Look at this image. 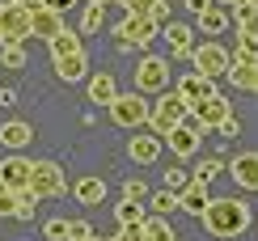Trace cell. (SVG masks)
<instances>
[{
    "label": "cell",
    "instance_id": "obj_26",
    "mask_svg": "<svg viewBox=\"0 0 258 241\" xmlns=\"http://www.w3.org/2000/svg\"><path fill=\"white\" fill-rule=\"evenodd\" d=\"M81 38H85V34H77V30L63 26L59 34L51 38V55H77V51H85V47H81Z\"/></svg>",
    "mask_w": 258,
    "mask_h": 241
},
{
    "label": "cell",
    "instance_id": "obj_21",
    "mask_svg": "<svg viewBox=\"0 0 258 241\" xmlns=\"http://www.w3.org/2000/svg\"><path fill=\"white\" fill-rule=\"evenodd\" d=\"M195 21H199V30H203L208 38H220L224 30H229V13H224V5H208Z\"/></svg>",
    "mask_w": 258,
    "mask_h": 241
},
{
    "label": "cell",
    "instance_id": "obj_12",
    "mask_svg": "<svg viewBox=\"0 0 258 241\" xmlns=\"http://www.w3.org/2000/svg\"><path fill=\"white\" fill-rule=\"evenodd\" d=\"M30 173H34V161H30V157H21V152H9V157L0 161V182H9L13 191L30 186Z\"/></svg>",
    "mask_w": 258,
    "mask_h": 241
},
{
    "label": "cell",
    "instance_id": "obj_5",
    "mask_svg": "<svg viewBox=\"0 0 258 241\" xmlns=\"http://www.w3.org/2000/svg\"><path fill=\"white\" fill-rule=\"evenodd\" d=\"M190 64H195V72H203V76H229V68H233V51L224 47V42H216V38H208V42H199L195 51H190Z\"/></svg>",
    "mask_w": 258,
    "mask_h": 241
},
{
    "label": "cell",
    "instance_id": "obj_11",
    "mask_svg": "<svg viewBox=\"0 0 258 241\" xmlns=\"http://www.w3.org/2000/svg\"><path fill=\"white\" fill-rule=\"evenodd\" d=\"M161 148H165V136H161V131H153V127H140L132 140H127V157L136 161V165H153V161L161 157Z\"/></svg>",
    "mask_w": 258,
    "mask_h": 241
},
{
    "label": "cell",
    "instance_id": "obj_45",
    "mask_svg": "<svg viewBox=\"0 0 258 241\" xmlns=\"http://www.w3.org/2000/svg\"><path fill=\"white\" fill-rule=\"evenodd\" d=\"M93 5H114V0H93Z\"/></svg>",
    "mask_w": 258,
    "mask_h": 241
},
{
    "label": "cell",
    "instance_id": "obj_25",
    "mask_svg": "<svg viewBox=\"0 0 258 241\" xmlns=\"http://www.w3.org/2000/svg\"><path fill=\"white\" fill-rule=\"evenodd\" d=\"M233 17H237V34H250V38H258V5L241 0V5L233 9Z\"/></svg>",
    "mask_w": 258,
    "mask_h": 241
},
{
    "label": "cell",
    "instance_id": "obj_14",
    "mask_svg": "<svg viewBox=\"0 0 258 241\" xmlns=\"http://www.w3.org/2000/svg\"><path fill=\"white\" fill-rule=\"evenodd\" d=\"M178 93L186 97L190 106H195V102H203V97H212V93H220V89H216V76L186 72V76H178Z\"/></svg>",
    "mask_w": 258,
    "mask_h": 241
},
{
    "label": "cell",
    "instance_id": "obj_1",
    "mask_svg": "<svg viewBox=\"0 0 258 241\" xmlns=\"http://www.w3.org/2000/svg\"><path fill=\"white\" fill-rule=\"evenodd\" d=\"M250 220H254V207L245 203V199H212L208 212L199 216L203 233H208V237H220V241L241 237L245 228H250Z\"/></svg>",
    "mask_w": 258,
    "mask_h": 241
},
{
    "label": "cell",
    "instance_id": "obj_43",
    "mask_svg": "<svg viewBox=\"0 0 258 241\" xmlns=\"http://www.w3.org/2000/svg\"><path fill=\"white\" fill-rule=\"evenodd\" d=\"M220 131H224V136H237L241 123H237V118H229V123H220Z\"/></svg>",
    "mask_w": 258,
    "mask_h": 241
},
{
    "label": "cell",
    "instance_id": "obj_49",
    "mask_svg": "<svg viewBox=\"0 0 258 241\" xmlns=\"http://www.w3.org/2000/svg\"><path fill=\"white\" fill-rule=\"evenodd\" d=\"M250 5H258V0H250Z\"/></svg>",
    "mask_w": 258,
    "mask_h": 241
},
{
    "label": "cell",
    "instance_id": "obj_20",
    "mask_svg": "<svg viewBox=\"0 0 258 241\" xmlns=\"http://www.w3.org/2000/svg\"><path fill=\"white\" fill-rule=\"evenodd\" d=\"M161 38L169 42L174 55H190V51L199 47V42H190V26L186 21H165V26H161Z\"/></svg>",
    "mask_w": 258,
    "mask_h": 241
},
{
    "label": "cell",
    "instance_id": "obj_4",
    "mask_svg": "<svg viewBox=\"0 0 258 241\" xmlns=\"http://www.w3.org/2000/svg\"><path fill=\"white\" fill-rule=\"evenodd\" d=\"M161 34V21L153 13H127L119 26H114V38H119V47H148Z\"/></svg>",
    "mask_w": 258,
    "mask_h": 241
},
{
    "label": "cell",
    "instance_id": "obj_16",
    "mask_svg": "<svg viewBox=\"0 0 258 241\" xmlns=\"http://www.w3.org/2000/svg\"><path fill=\"white\" fill-rule=\"evenodd\" d=\"M114 97H119V85H114L110 72H89V102L102 106V110H110Z\"/></svg>",
    "mask_w": 258,
    "mask_h": 241
},
{
    "label": "cell",
    "instance_id": "obj_3",
    "mask_svg": "<svg viewBox=\"0 0 258 241\" xmlns=\"http://www.w3.org/2000/svg\"><path fill=\"white\" fill-rule=\"evenodd\" d=\"M148 118H153V106L144 102V93H140V89L114 97V106H110V123H114V127L140 131V127H148Z\"/></svg>",
    "mask_w": 258,
    "mask_h": 241
},
{
    "label": "cell",
    "instance_id": "obj_18",
    "mask_svg": "<svg viewBox=\"0 0 258 241\" xmlns=\"http://www.w3.org/2000/svg\"><path fill=\"white\" fill-rule=\"evenodd\" d=\"M59 30H63V13H59V9H51V5H34V38L51 42Z\"/></svg>",
    "mask_w": 258,
    "mask_h": 241
},
{
    "label": "cell",
    "instance_id": "obj_35",
    "mask_svg": "<svg viewBox=\"0 0 258 241\" xmlns=\"http://www.w3.org/2000/svg\"><path fill=\"white\" fill-rule=\"evenodd\" d=\"M0 216H17V191L9 182H0Z\"/></svg>",
    "mask_w": 258,
    "mask_h": 241
},
{
    "label": "cell",
    "instance_id": "obj_6",
    "mask_svg": "<svg viewBox=\"0 0 258 241\" xmlns=\"http://www.w3.org/2000/svg\"><path fill=\"white\" fill-rule=\"evenodd\" d=\"M136 89L140 93H165L169 89V59L144 51L140 64H136Z\"/></svg>",
    "mask_w": 258,
    "mask_h": 241
},
{
    "label": "cell",
    "instance_id": "obj_33",
    "mask_svg": "<svg viewBox=\"0 0 258 241\" xmlns=\"http://www.w3.org/2000/svg\"><path fill=\"white\" fill-rule=\"evenodd\" d=\"M42 237H47V241H72V220H59V216L47 220V224H42Z\"/></svg>",
    "mask_w": 258,
    "mask_h": 241
},
{
    "label": "cell",
    "instance_id": "obj_9",
    "mask_svg": "<svg viewBox=\"0 0 258 241\" xmlns=\"http://www.w3.org/2000/svg\"><path fill=\"white\" fill-rule=\"evenodd\" d=\"M190 114H195V123L203 131H220V123H229V118H233V106H229V97L212 93V97H203V102L190 106Z\"/></svg>",
    "mask_w": 258,
    "mask_h": 241
},
{
    "label": "cell",
    "instance_id": "obj_37",
    "mask_svg": "<svg viewBox=\"0 0 258 241\" xmlns=\"http://www.w3.org/2000/svg\"><path fill=\"white\" fill-rule=\"evenodd\" d=\"M190 178H195V173H186V169H178V165H174V169H165V186H174V191H182Z\"/></svg>",
    "mask_w": 258,
    "mask_h": 241
},
{
    "label": "cell",
    "instance_id": "obj_29",
    "mask_svg": "<svg viewBox=\"0 0 258 241\" xmlns=\"http://www.w3.org/2000/svg\"><path fill=\"white\" fill-rule=\"evenodd\" d=\"M148 203H153V212H161V216H165V212H174V207H182V195L174 191V186H165V191H157Z\"/></svg>",
    "mask_w": 258,
    "mask_h": 241
},
{
    "label": "cell",
    "instance_id": "obj_15",
    "mask_svg": "<svg viewBox=\"0 0 258 241\" xmlns=\"http://www.w3.org/2000/svg\"><path fill=\"white\" fill-rule=\"evenodd\" d=\"M178 195H182V207H178V212H190L195 220L208 212V203H212V191H208V182H203V178H190Z\"/></svg>",
    "mask_w": 258,
    "mask_h": 241
},
{
    "label": "cell",
    "instance_id": "obj_42",
    "mask_svg": "<svg viewBox=\"0 0 258 241\" xmlns=\"http://www.w3.org/2000/svg\"><path fill=\"white\" fill-rule=\"evenodd\" d=\"M208 5H216V0H186V9H190V13H195V17H199V13H203V9H208Z\"/></svg>",
    "mask_w": 258,
    "mask_h": 241
},
{
    "label": "cell",
    "instance_id": "obj_44",
    "mask_svg": "<svg viewBox=\"0 0 258 241\" xmlns=\"http://www.w3.org/2000/svg\"><path fill=\"white\" fill-rule=\"evenodd\" d=\"M216 5H224V9H237V5H241V0H216Z\"/></svg>",
    "mask_w": 258,
    "mask_h": 241
},
{
    "label": "cell",
    "instance_id": "obj_39",
    "mask_svg": "<svg viewBox=\"0 0 258 241\" xmlns=\"http://www.w3.org/2000/svg\"><path fill=\"white\" fill-rule=\"evenodd\" d=\"M220 169H224L220 161H199V169H195V178H203V182H212V178H216Z\"/></svg>",
    "mask_w": 258,
    "mask_h": 241
},
{
    "label": "cell",
    "instance_id": "obj_27",
    "mask_svg": "<svg viewBox=\"0 0 258 241\" xmlns=\"http://www.w3.org/2000/svg\"><path fill=\"white\" fill-rule=\"evenodd\" d=\"M81 34L89 38V34H98L102 30V17H106V5H93V0H81Z\"/></svg>",
    "mask_w": 258,
    "mask_h": 241
},
{
    "label": "cell",
    "instance_id": "obj_41",
    "mask_svg": "<svg viewBox=\"0 0 258 241\" xmlns=\"http://www.w3.org/2000/svg\"><path fill=\"white\" fill-rule=\"evenodd\" d=\"M153 17L161 21V26H165V21H169V0H161V5H153Z\"/></svg>",
    "mask_w": 258,
    "mask_h": 241
},
{
    "label": "cell",
    "instance_id": "obj_46",
    "mask_svg": "<svg viewBox=\"0 0 258 241\" xmlns=\"http://www.w3.org/2000/svg\"><path fill=\"white\" fill-rule=\"evenodd\" d=\"M21 5H42V0H21Z\"/></svg>",
    "mask_w": 258,
    "mask_h": 241
},
{
    "label": "cell",
    "instance_id": "obj_22",
    "mask_svg": "<svg viewBox=\"0 0 258 241\" xmlns=\"http://www.w3.org/2000/svg\"><path fill=\"white\" fill-rule=\"evenodd\" d=\"M229 81L237 85L241 93H258V64H241V59H233V68H229Z\"/></svg>",
    "mask_w": 258,
    "mask_h": 241
},
{
    "label": "cell",
    "instance_id": "obj_47",
    "mask_svg": "<svg viewBox=\"0 0 258 241\" xmlns=\"http://www.w3.org/2000/svg\"><path fill=\"white\" fill-rule=\"evenodd\" d=\"M0 42H5V30H0Z\"/></svg>",
    "mask_w": 258,
    "mask_h": 241
},
{
    "label": "cell",
    "instance_id": "obj_30",
    "mask_svg": "<svg viewBox=\"0 0 258 241\" xmlns=\"http://www.w3.org/2000/svg\"><path fill=\"white\" fill-rule=\"evenodd\" d=\"M148 241H178V233H174V228H169V220H165V216H148Z\"/></svg>",
    "mask_w": 258,
    "mask_h": 241
},
{
    "label": "cell",
    "instance_id": "obj_10",
    "mask_svg": "<svg viewBox=\"0 0 258 241\" xmlns=\"http://www.w3.org/2000/svg\"><path fill=\"white\" fill-rule=\"evenodd\" d=\"M199 136H203V127L195 123V114H190L186 123H178L174 131H165V148L174 152L178 161H186V157H195V152H199Z\"/></svg>",
    "mask_w": 258,
    "mask_h": 241
},
{
    "label": "cell",
    "instance_id": "obj_24",
    "mask_svg": "<svg viewBox=\"0 0 258 241\" xmlns=\"http://www.w3.org/2000/svg\"><path fill=\"white\" fill-rule=\"evenodd\" d=\"M72 191H77V199L89 203V207L106 199V182H102V178H77V186H72Z\"/></svg>",
    "mask_w": 258,
    "mask_h": 241
},
{
    "label": "cell",
    "instance_id": "obj_8",
    "mask_svg": "<svg viewBox=\"0 0 258 241\" xmlns=\"http://www.w3.org/2000/svg\"><path fill=\"white\" fill-rule=\"evenodd\" d=\"M30 186H34V195H38V199H59V195L68 191V178H63V169L55 165V161H34Z\"/></svg>",
    "mask_w": 258,
    "mask_h": 241
},
{
    "label": "cell",
    "instance_id": "obj_2",
    "mask_svg": "<svg viewBox=\"0 0 258 241\" xmlns=\"http://www.w3.org/2000/svg\"><path fill=\"white\" fill-rule=\"evenodd\" d=\"M186 118H190V102H186L178 89H165V93L157 97V106H153V118H148V127L165 136V131H174L178 123H186Z\"/></svg>",
    "mask_w": 258,
    "mask_h": 241
},
{
    "label": "cell",
    "instance_id": "obj_34",
    "mask_svg": "<svg viewBox=\"0 0 258 241\" xmlns=\"http://www.w3.org/2000/svg\"><path fill=\"white\" fill-rule=\"evenodd\" d=\"M123 199H140V203H148V199H153V191H148L140 178H127V182H123Z\"/></svg>",
    "mask_w": 258,
    "mask_h": 241
},
{
    "label": "cell",
    "instance_id": "obj_36",
    "mask_svg": "<svg viewBox=\"0 0 258 241\" xmlns=\"http://www.w3.org/2000/svg\"><path fill=\"white\" fill-rule=\"evenodd\" d=\"M123 241H148V220H136V224H123L119 228Z\"/></svg>",
    "mask_w": 258,
    "mask_h": 241
},
{
    "label": "cell",
    "instance_id": "obj_28",
    "mask_svg": "<svg viewBox=\"0 0 258 241\" xmlns=\"http://www.w3.org/2000/svg\"><path fill=\"white\" fill-rule=\"evenodd\" d=\"M114 220H119V224H136V220H148V216H144V203H140V199H123L119 207H114Z\"/></svg>",
    "mask_w": 258,
    "mask_h": 241
},
{
    "label": "cell",
    "instance_id": "obj_17",
    "mask_svg": "<svg viewBox=\"0 0 258 241\" xmlns=\"http://www.w3.org/2000/svg\"><path fill=\"white\" fill-rule=\"evenodd\" d=\"M55 76L68 81V85L89 81V55H85V51H77V55H55Z\"/></svg>",
    "mask_w": 258,
    "mask_h": 241
},
{
    "label": "cell",
    "instance_id": "obj_38",
    "mask_svg": "<svg viewBox=\"0 0 258 241\" xmlns=\"http://www.w3.org/2000/svg\"><path fill=\"white\" fill-rule=\"evenodd\" d=\"M72 241H98L93 237V224L89 220H72Z\"/></svg>",
    "mask_w": 258,
    "mask_h": 241
},
{
    "label": "cell",
    "instance_id": "obj_31",
    "mask_svg": "<svg viewBox=\"0 0 258 241\" xmlns=\"http://www.w3.org/2000/svg\"><path fill=\"white\" fill-rule=\"evenodd\" d=\"M38 203H42V199L34 195V186H21V191H17V220H30Z\"/></svg>",
    "mask_w": 258,
    "mask_h": 241
},
{
    "label": "cell",
    "instance_id": "obj_48",
    "mask_svg": "<svg viewBox=\"0 0 258 241\" xmlns=\"http://www.w3.org/2000/svg\"><path fill=\"white\" fill-rule=\"evenodd\" d=\"M153 5H161V0H153Z\"/></svg>",
    "mask_w": 258,
    "mask_h": 241
},
{
    "label": "cell",
    "instance_id": "obj_7",
    "mask_svg": "<svg viewBox=\"0 0 258 241\" xmlns=\"http://www.w3.org/2000/svg\"><path fill=\"white\" fill-rule=\"evenodd\" d=\"M0 30L5 38H34V5H21V0H5L0 5Z\"/></svg>",
    "mask_w": 258,
    "mask_h": 241
},
{
    "label": "cell",
    "instance_id": "obj_40",
    "mask_svg": "<svg viewBox=\"0 0 258 241\" xmlns=\"http://www.w3.org/2000/svg\"><path fill=\"white\" fill-rule=\"evenodd\" d=\"M114 5H123L127 13H153V0H114Z\"/></svg>",
    "mask_w": 258,
    "mask_h": 241
},
{
    "label": "cell",
    "instance_id": "obj_19",
    "mask_svg": "<svg viewBox=\"0 0 258 241\" xmlns=\"http://www.w3.org/2000/svg\"><path fill=\"white\" fill-rule=\"evenodd\" d=\"M30 140H34V127H30L26 118H5V123H0V144H5V148L21 152Z\"/></svg>",
    "mask_w": 258,
    "mask_h": 241
},
{
    "label": "cell",
    "instance_id": "obj_13",
    "mask_svg": "<svg viewBox=\"0 0 258 241\" xmlns=\"http://www.w3.org/2000/svg\"><path fill=\"white\" fill-rule=\"evenodd\" d=\"M229 178L241 186V191H258V152H237L229 161Z\"/></svg>",
    "mask_w": 258,
    "mask_h": 241
},
{
    "label": "cell",
    "instance_id": "obj_23",
    "mask_svg": "<svg viewBox=\"0 0 258 241\" xmlns=\"http://www.w3.org/2000/svg\"><path fill=\"white\" fill-rule=\"evenodd\" d=\"M0 68H9V72L26 68V42L21 38H5L0 42Z\"/></svg>",
    "mask_w": 258,
    "mask_h": 241
},
{
    "label": "cell",
    "instance_id": "obj_32",
    "mask_svg": "<svg viewBox=\"0 0 258 241\" xmlns=\"http://www.w3.org/2000/svg\"><path fill=\"white\" fill-rule=\"evenodd\" d=\"M233 59H241V64H258V38H250V34H237Z\"/></svg>",
    "mask_w": 258,
    "mask_h": 241
}]
</instances>
